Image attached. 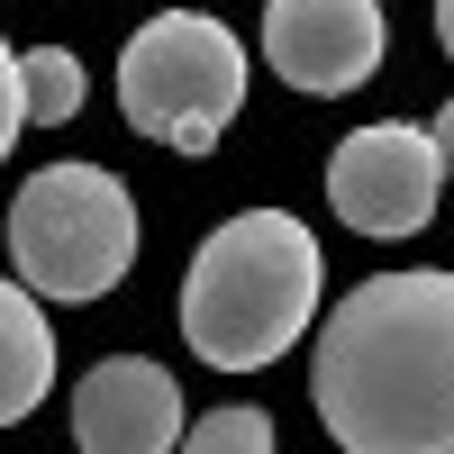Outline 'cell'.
<instances>
[{
	"mask_svg": "<svg viewBox=\"0 0 454 454\" xmlns=\"http://www.w3.org/2000/svg\"><path fill=\"white\" fill-rule=\"evenodd\" d=\"M436 145H445V164H454V100L436 109Z\"/></svg>",
	"mask_w": 454,
	"mask_h": 454,
	"instance_id": "7c38bea8",
	"label": "cell"
},
{
	"mask_svg": "<svg viewBox=\"0 0 454 454\" xmlns=\"http://www.w3.org/2000/svg\"><path fill=\"white\" fill-rule=\"evenodd\" d=\"M445 145L436 128H409V119H372L327 155V209L355 227V237H419L436 218L445 192Z\"/></svg>",
	"mask_w": 454,
	"mask_h": 454,
	"instance_id": "5b68a950",
	"label": "cell"
},
{
	"mask_svg": "<svg viewBox=\"0 0 454 454\" xmlns=\"http://www.w3.org/2000/svg\"><path fill=\"white\" fill-rule=\"evenodd\" d=\"M382 0H263V64L291 91L336 100L382 73Z\"/></svg>",
	"mask_w": 454,
	"mask_h": 454,
	"instance_id": "8992f818",
	"label": "cell"
},
{
	"mask_svg": "<svg viewBox=\"0 0 454 454\" xmlns=\"http://www.w3.org/2000/svg\"><path fill=\"white\" fill-rule=\"evenodd\" d=\"M0 336H10V372H0V419H27L36 400H46V382H55V336H46V309H36V291L27 282H10L0 291Z\"/></svg>",
	"mask_w": 454,
	"mask_h": 454,
	"instance_id": "9c48e42d",
	"label": "cell"
},
{
	"mask_svg": "<svg viewBox=\"0 0 454 454\" xmlns=\"http://www.w3.org/2000/svg\"><path fill=\"white\" fill-rule=\"evenodd\" d=\"M182 454H273V419L263 409H209V419H192V436H182Z\"/></svg>",
	"mask_w": 454,
	"mask_h": 454,
	"instance_id": "30bf717a",
	"label": "cell"
},
{
	"mask_svg": "<svg viewBox=\"0 0 454 454\" xmlns=\"http://www.w3.org/2000/svg\"><path fill=\"white\" fill-rule=\"evenodd\" d=\"M436 46L454 55V0H436Z\"/></svg>",
	"mask_w": 454,
	"mask_h": 454,
	"instance_id": "8fae6325",
	"label": "cell"
},
{
	"mask_svg": "<svg viewBox=\"0 0 454 454\" xmlns=\"http://www.w3.org/2000/svg\"><path fill=\"white\" fill-rule=\"evenodd\" d=\"M73 109H82V55H73V46H19L10 55V109H0V137L64 128Z\"/></svg>",
	"mask_w": 454,
	"mask_h": 454,
	"instance_id": "ba28073f",
	"label": "cell"
},
{
	"mask_svg": "<svg viewBox=\"0 0 454 454\" xmlns=\"http://www.w3.org/2000/svg\"><path fill=\"white\" fill-rule=\"evenodd\" d=\"M182 382L155 355H109L73 391V445L82 454H182Z\"/></svg>",
	"mask_w": 454,
	"mask_h": 454,
	"instance_id": "52a82bcc",
	"label": "cell"
},
{
	"mask_svg": "<svg viewBox=\"0 0 454 454\" xmlns=\"http://www.w3.org/2000/svg\"><path fill=\"white\" fill-rule=\"evenodd\" d=\"M119 109L173 155H209L246 109V46L209 10H164L119 46Z\"/></svg>",
	"mask_w": 454,
	"mask_h": 454,
	"instance_id": "277c9868",
	"label": "cell"
},
{
	"mask_svg": "<svg viewBox=\"0 0 454 454\" xmlns=\"http://www.w3.org/2000/svg\"><path fill=\"white\" fill-rule=\"evenodd\" d=\"M327 254L291 209H237L182 273V336L209 372H263L318 318Z\"/></svg>",
	"mask_w": 454,
	"mask_h": 454,
	"instance_id": "7a4b0ae2",
	"label": "cell"
},
{
	"mask_svg": "<svg viewBox=\"0 0 454 454\" xmlns=\"http://www.w3.org/2000/svg\"><path fill=\"white\" fill-rule=\"evenodd\" d=\"M10 263L36 300H100L137 263V200L100 164H46L10 200Z\"/></svg>",
	"mask_w": 454,
	"mask_h": 454,
	"instance_id": "3957f363",
	"label": "cell"
},
{
	"mask_svg": "<svg viewBox=\"0 0 454 454\" xmlns=\"http://www.w3.org/2000/svg\"><path fill=\"white\" fill-rule=\"evenodd\" d=\"M309 400L346 454H454V273H372L327 309Z\"/></svg>",
	"mask_w": 454,
	"mask_h": 454,
	"instance_id": "6da1fadb",
	"label": "cell"
}]
</instances>
